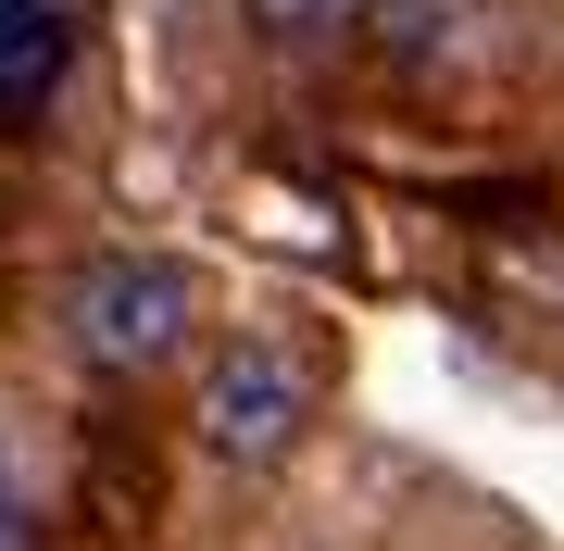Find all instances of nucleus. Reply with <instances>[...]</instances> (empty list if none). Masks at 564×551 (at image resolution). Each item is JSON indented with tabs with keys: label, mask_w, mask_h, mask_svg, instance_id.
<instances>
[{
	"label": "nucleus",
	"mask_w": 564,
	"mask_h": 551,
	"mask_svg": "<svg viewBox=\"0 0 564 551\" xmlns=\"http://www.w3.org/2000/svg\"><path fill=\"white\" fill-rule=\"evenodd\" d=\"M0 489H13V451H0ZM0 514H13V502H0Z\"/></svg>",
	"instance_id": "6"
},
{
	"label": "nucleus",
	"mask_w": 564,
	"mask_h": 551,
	"mask_svg": "<svg viewBox=\"0 0 564 551\" xmlns=\"http://www.w3.org/2000/svg\"><path fill=\"white\" fill-rule=\"evenodd\" d=\"M302 414H314V376L289 339H226L202 364V388H188V427H202L214 464H289Z\"/></svg>",
	"instance_id": "2"
},
{
	"label": "nucleus",
	"mask_w": 564,
	"mask_h": 551,
	"mask_svg": "<svg viewBox=\"0 0 564 551\" xmlns=\"http://www.w3.org/2000/svg\"><path fill=\"white\" fill-rule=\"evenodd\" d=\"M63 63H76V25H63L51 0H0V125H39Z\"/></svg>",
	"instance_id": "3"
},
{
	"label": "nucleus",
	"mask_w": 564,
	"mask_h": 551,
	"mask_svg": "<svg viewBox=\"0 0 564 551\" xmlns=\"http://www.w3.org/2000/svg\"><path fill=\"white\" fill-rule=\"evenodd\" d=\"M239 13H251L263 51H326V38H351L377 0H239Z\"/></svg>",
	"instance_id": "4"
},
{
	"label": "nucleus",
	"mask_w": 564,
	"mask_h": 551,
	"mask_svg": "<svg viewBox=\"0 0 564 551\" xmlns=\"http://www.w3.org/2000/svg\"><path fill=\"white\" fill-rule=\"evenodd\" d=\"M188 327H202V276L163 264V251H101V264L63 276V339H76L88 376H151V364H176Z\"/></svg>",
	"instance_id": "1"
},
{
	"label": "nucleus",
	"mask_w": 564,
	"mask_h": 551,
	"mask_svg": "<svg viewBox=\"0 0 564 551\" xmlns=\"http://www.w3.org/2000/svg\"><path fill=\"white\" fill-rule=\"evenodd\" d=\"M0 551H39V539H25V514H0Z\"/></svg>",
	"instance_id": "5"
}]
</instances>
